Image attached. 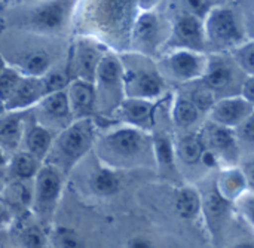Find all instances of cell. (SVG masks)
I'll return each mask as SVG.
<instances>
[{
    "mask_svg": "<svg viewBox=\"0 0 254 248\" xmlns=\"http://www.w3.org/2000/svg\"><path fill=\"white\" fill-rule=\"evenodd\" d=\"M92 150L98 164L115 171L155 167L152 132L128 125L119 124L103 132L98 131Z\"/></svg>",
    "mask_w": 254,
    "mask_h": 248,
    "instance_id": "obj_1",
    "label": "cell"
},
{
    "mask_svg": "<svg viewBox=\"0 0 254 248\" xmlns=\"http://www.w3.org/2000/svg\"><path fill=\"white\" fill-rule=\"evenodd\" d=\"M138 12L135 0H86L83 27L86 34L110 51L129 49V34Z\"/></svg>",
    "mask_w": 254,
    "mask_h": 248,
    "instance_id": "obj_2",
    "label": "cell"
},
{
    "mask_svg": "<svg viewBox=\"0 0 254 248\" xmlns=\"http://www.w3.org/2000/svg\"><path fill=\"white\" fill-rule=\"evenodd\" d=\"M98 131L95 118L73 121L67 128L54 135L43 164L55 168L63 177L68 176L88 152L92 150Z\"/></svg>",
    "mask_w": 254,
    "mask_h": 248,
    "instance_id": "obj_3",
    "label": "cell"
},
{
    "mask_svg": "<svg viewBox=\"0 0 254 248\" xmlns=\"http://www.w3.org/2000/svg\"><path fill=\"white\" fill-rule=\"evenodd\" d=\"M150 60L134 52L121 57L125 97L159 101L167 94L165 77Z\"/></svg>",
    "mask_w": 254,
    "mask_h": 248,
    "instance_id": "obj_4",
    "label": "cell"
},
{
    "mask_svg": "<svg viewBox=\"0 0 254 248\" xmlns=\"http://www.w3.org/2000/svg\"><path fill=\"white\" fill-rule=\"evenodd\" d=\"M121 57L107 49L97 67L94 77V88L97 97V115L110 119L121 101L125 98L124 76Z\"/></svg>",
    "mask_w": 254,
    "mask_h": 248,
    "instance_id": "obj_5",
    "label": "cell"
},
{
    "mask_svg": "<svg viewBox=\"0 0 254 248\" xmlns=\"http://www.w3.org/2000/svg\"><path fill=\"white\" fill-rule=\"evenodd\" d=\"M205 46L217 51H231L237 45L249 40L244 24L237 12L228 4L211 6L202 16Z\"/></svg>",
    "mask_w": 254,
    "mask_h": 248,
    "instance_id": "obj_6",
    "label": "cell"
},
{
    "mask_svg": "<svg viewBox=\"0 0 254 248\" xmlns=\"http://www.w3.org/2000/svg\"><path fill=\"white\" fill-rule=\"evenodd\" d=\"M64 177L52 167L43 164L31 182V202L30 211L36 217V222L49 229L57 213L61 195H63Z\"/></svg>",
    "mask_w": 254,
    "mask_h": 248,
    "instance_id": "obj_7",
    "label": "cell"
},
{
    "mask_svg": "<svg viewBox=\"0 0 254 248\" xmlns=\"http://www.w3.org/2000/svg\"><path fill=\"white\" fill-rule=\"evenodd\" d=\"M170 31L171 25L168 27L155 9L138 10L129 34V49L134 54L155 58L167 45Z\"/></svg>",
    "mask_w": 254,
    "mask_h": 248,
    "instance_id": "obj_8",
    "label": "cell"
},
{
    "mask_svg": "<svg viewBox=\"0 0 254 248\" xmlns=\"http://www.w3.org/2000/svg\"><path fill=\"white\" fill-rule=\"evenodd\" d=\"M76 0H39L22 18V27L40 34L61 33L74 12Z\"/></svg>",
    "mask_w": 254,
    "mask_h": 248,
    "instance_id": "obj_9",
    "label": "cell"
},
{
    "mask_svg": "<svg viewBox=\"0 0 254 248\" xmlns=\"http://www.w3.org/2000/svg\"><path fill=\"white\" fill-rule=\"evenodd\" d=\"M210 57L205 52L188 49H170L167 55L158 61V70L162 76H168L180 83L199 82L208 68Z\"/></svg>",
    "mask_w": 254,
    "mask_h": 248,
    "instance_id": "obj_10",
    "label": "cell"
},
{
    "mask_svg": "<svg viewBox=\"0 0 254 248\" xmlns=\"http://www.w3.org/2000/svg\"><path fill=\"white\" fill-rule=\"evenodd\" d=\"M106 51L107 48L92 37L88 36L77 37V40H74L70 51L68 70H67L70 79H80L94 83L98 62Z\"/></svg>",
    "mask_w": 254,
    "mask_h": 248,
    "instance_id": "obj_11",
    "label": "cell"
},
{
    "mask_svg": "<svg viewBox=\"0 0 254 248\" xmlns=\"http://www.w3.org/2000/svg\"><path fill=\"white\" fill-rule=\"evenodd\" d=\"M31 113H33L34 122L49 129L52 134H58L74 121L70 112L65 89L46 94L31 109Z\"/></svg>",
    "mask_w": 254,
    "mask_h": 248,
    "instance_id": "obj_12",
    "label": "cell"
},
{
    "mask_svg": "<svg viewBox=\"0 0 254 248\" xmlns=\"http://www.w3.org/2000/svg\"><path fill=\"white\" fill-rule=\"evenodd\" d=\"M170 49H188L205 52V34L202 18L190 12H185L171 24L170 37L167 45Z\"/></svg>",
    "mask_w": 254,
    "mask_h": 248,
    "instance_id": "obj_13",
    "label": "cell"
},
{
    "mask_svg": "<svg viewBox=\"0 0 254 248\" xmlns=\"http://www.w3.org/2000/svg\"><path fill=\"white\" fill-rule=\"evenodd\" d=\"M202 140L205 149L211 152L213 156L217 159L219 168L240 165L243 150L232 129H226L207 122L205 135L202 137Z\"/></svg>",
    "mask_w": 254,
    "mask_h": 248,
    "instance_id": "obj_14",
    "label": "cell"
},
{
    "mask_svg": "<svg viewBox=\"0 0 254 248\" xmlns=\"http://www.w3.org/2000/svg\"><path fill=\"white\" fill-rule=\"evenodd\" d=\"M254 116V103L241 95L225 97L213 103L207 112V122L226 129H235Z\"/></svg>",
    "mask_w": 254,
    "mask_h": 248,
    "instance_id": "obj_15",
    "label": "cell"
},
{
    "mask_svg": "<svg viewBox=\"0 0 254 248\" xmlns=\"http://www.w3.org/2000/svg\"><path fill=\"white\" fill-rule=\"evenodd\" d=\"M156 109H158V101L125 97L110 119H115L118 124L122 125H128L146 132H152L155 128Z\"/></svg>",
    "mask_w": 254,
    "mask_h": 248,
    "instance_id": "obj_16",
    "label": "cell"
},
{
    "mask_svg": "<svg viewBox=\"0 0 254 248\" xmlns=\"http://www.w3.org/2000/svg\"><path fill=\"white\" fill-rule=\"evenodd\" d=\"M65 94L74 121L97 116V97L92 82L71 79L65 88Z\"/></svg>",
    "mask_w": 254,
    "mask_h": 248,
    "instance_id": "obj_17",
    "label": "cell"
},
{
    "mask_svg": "<svg viewBox=\"0 0 254 248\" xmlns=\"http://www.w3.org/2000/svg\"><path fill=\"white\" fill-rule=\"evenodd\" d=\"M214 190L228 204H234L238 198L252 189V180L243 167H225L219 168V174L214 182Z\"/></svg>",
    "mask_w": 254,
    "mask_h": 248,
    "instance_id": "obj_18",
    "label": "cell"
},
{
    "mask_svg": "<svg viewBox=\"0 0 254 248\" xmlns=\"http://www.w3.org/2000/svg\"><path fill=\"white\" fill-rule=\"evenodd\" d=\"M202 196V220L208 228V232L213 240H219L223 237V231L226 228V222L232 205L222 199L214 187L207 193H201Z\"/></svg>",
    "mask_w": 254,
    "mask_h": 248,
    "instance_id": "obj_19",
    "label": "cell"
},
{
    "mask_svg": "<svg viewBox=\"0 0 254 248\" xmlns=\"http://www.w3.org/2000/svg\"><path fill=\"white\" fill-rule=\"evenodd\" d=\"M25 112L4 110L0 115V149L7 155H13L21 149L22 138L27 129Z\"/></svg>",
    "mask_w": 254,
    "mask_h": 248,
    "instance_id": "obj_20",
    "label": "cell"
},
{
    "mask_svg": "<svg viewBox=\"0 0 254 248\" xmlns=\"http://www.w3.org/2000/svg\"><path fill=\"white\" fill-rule=\"evenodd\" d=\"M45 95H46V89L42 77L22 76L16 91L13 92L10 100L4 104V110H12V112L31 110Z\"/></svg>",
    "mask_w": 254,
    "mask_h": 248,
    "instance_id": "obj_21",
    "label": "cell"
},
{
    "mask_svg": "<svg viewBox=\"0 0 254 248\" xmlns=\"http://www.w3.org/2000/svg\"><path fill=\"white\" fill-rule=\"evenodd\" d=\"M155 167L161 174L170 177L177 173V159L174 152V140L165 131H152Z\"/></svg>",
    "mask_w": 254,
    "mask_h": 248,
    "instance_id": "obj_22",
    "label": "cell"
},
{
    "mask_svg": "<svg viewBox=\"0 0 254 248\" xmlns=\"http://www.w3.org/2000/svg\"><path fill=\"white\" fill-rule=\"evenodd\" d=\"M174 213L185 222H198L202 219V196L193 186L177 187L173 199Z\"/></svg>",
    "mask_w": 254,
    "mask_h": 248,
    "instance_id": "obj_23",
    "label": "cell"
},
{
    "mask_svg": "<svg viewBox=\"0 0 254 248\" xmlns=\"http://www.w3.org/2000/svg\"><path fill=\"white\" fill-rule=\"evenodd\" d=\"M204 113L205 112L186 95H176L170 109V118L174 126L186 131L196 128L201 124Z\"/></svg>",
    "mask_w": 254,
    "mask_h": 248,
    "instance_id": "obj_24",
    "label": "cell"
},
{
    "mask_svg": "<svg viewBox=\"0 0 254 248\" xmlns=\"http://www.w3.org/2000/svg\"><path fill=\"white\" fill-rule=\"evenodd\" d=\"M88 186L97 198L110 199L121 192V177L118 171L98 164L89 176Z\"/></svg>",
    "mask_w": 254,
    "mask_h": 248,
    "instance_id": "obj_25",
    "label": "cell"
},
{
    "mask_svg": "<svg viewBox=\"0 0 254 248\" xmlns=\"http://www.w3.org/2000/svg\"><path fill=\"white\" fill-rule=\"evenodd\" d=\"M42 165H43V162L36 159L28 152L19 149L18 152H15L13 155L9 156V161L6 165V173H7L9 180L31 183Z\"/></svg>",
    "mask_w": 254,
    "mask_h": 248,
    "instance_id": "obj_26",
    "label": "cell"
},
{
    "mask_svg": "<svg viewBox=\"0 0 254 248\" xmlns=\"http://www.w3.org/2000/svg\"><path fill=\"white\" fill-rule=\"evenodd\" d=\"M174 152L177 164H185L188 167H195L201 164L202 155L205 152L202 135L196 132H186L174 141Z\"/></svg>",
    "mask_w": 254,
    "mask_h": 248,
    "instance_id": "obj_27",
    "label": "cell"
},
{
    "mask_svg": "<svg viewBox=\"0 0 254 248\" xmlns=\"http://www.w3.org/2000/svg\"><path fill=\"white\" fill-rule=\"evenodd\" d=\"M54 135L55 134H52L49 129L43 128L34 122L31 126L27 125L21 147H22V150L28 152L30 155H33L40 162H45V159L49 153Z\"/></svg>",
    "mask_w": 254,
    "mask_h": 248,
    "instance_id": "obj_28",
    "label": "cell"
},
{
    "mask_svg": "<svg viewBox=\"0 0 254 248\" xmlns=\"http://www.w3.org/2000/svg\"><path fill=\"white\" fill-rule=\"evenodd\" d=\"M30 183L18 182V180H9L4 190L1 192V199L6 202L12 214L16 217L19 213H27L30 210L31 202V187H28Z\"/></svg>",
    "mask_w": 254,
    "mask_h": 248,
    "instance_id": "obj_29",
    "label": "cell"
},
{
    "mask_svg": "<svg viewBox=\"0 0 254 248\" xmlns=\"http://www.w3.org/2000/svg\"><path fill=\"white\" fill-rule=\"evenodd\" d=\"M12 67L16 68L22 76L42 77L51 70L52 60L51 55L45 51H30L18 58V61Z\"/></svg>",
    "mask_w": 254,
    "mask_h": 248,
    "instance_id": "obj_30",
    "label": "cell"
},
{
    "mask_svg": "<svg viewBox=\"0 0 254 248\" xmlns=\"http://www.w3.org/2000/svg\"><path fill=\"white\" fill-rule=\"evenodd\" d=\"M211 91H222L232 82V70L225 62H214L210 60L205 76L199 80Z\"/></svg>",
    "mask_w": 254,
    "mask_h": 248,
    "instance_id": "obj_31",
    "label": "cell"
},
{
    "mask_svg": "<svg viewBox=\"0 0 254 248\" xmlns=\"http://www.w3.org/2000/svg\"><path fill=\"white\" fill-rule=\"evenodd\" d=\"M49 248H86V246L73 228L57 226L51 231Z\"/></svg>",
    "mask_w": 254,
    "mask_h": 248,
    "instance_id": "obj_32",
    "label": "cell"
},
{
    "mask_svg": "<svg viewBox=\"0 0 254 248\" xmlns=\"http://www.w3.org/2000/svg\"><path fill=\"white\" fill-rule=\"evenodd\" d=\"M19 244L22 248H48L49 247V234L48 229L40 226L39 223L30 225L21 229Z\"/></svg>",
    "mask_w": 254,
    "mask_h": 248,
    "instance_id": "obj_33",
    "label": "cell"
},
{
    "mask_svg": "<svg viewBox=\"0 0 254 248\" xmlns=\"http://www.w3.org/2000/svg\"><path fill=\"white\" fill-rule=\"evenodd\" d=\"M232 55V60L237 62V65L247 74L254 76V42L253 39H249L235 48L229 51Z\"/></svg>",
    "mask_w": 254,
    "mask_h": 248,
    "instance_id": "obj_34",
    "label": "cell"
},
{
    "mask_svg": "<svg viewBox=\"0 0 254 248\" xmlns=\"http://www.w3.org/2000/svg\"><path fill=\"white\" fill-rule=\"evenodd\" d=\"M21 79L22 74L12 65H6L0 71V103L3 104V107L16 91Z\"/></svg>",
    "mask_w": 254,
    "mask_h": 248,
    "instance_id": "obj_35",
    "label": "cell"
},
{
    "mask_svg": "<svg viewBox=\"0 0 254 248\" xmlns=\"http://www.w3.org/2000/svg\"><path fill=\"white\" fill-rule=\"evenodd\" d=\"M232 210L240 216V219L250 228L253 229V217H254V196L253 190H249L244 193L241 198H238L232 204Z\"/></svg>",
    "mask_w": 254,
    "mask_h": 248,
    "instance_id": "obj_36",
    "label": "cell"
},
{
    "mask_svg": "<svg viewBox=\"0 0 254 248\" xmlns=\"http://www.w3.org/2000/svg\"><path fill=\"white\" fill-rule=\"evenodd\" d=\"M42 80H43L46 94H51V92L64 91L71 79L67 74V71H60V70H52L51 68L45 76H42Z\"/></svg>",
    "mask_w": 254,
    "mask_h": 248,
    "instance_id": "obj_37",
    "label": "cell"
},
{
    "mask_svg": "<svg viewBox=\"0 0 254 248\" xmlns=\"http://www.w3.org/2000/svg\"><path fill=\"white\" fill-rule=\"evenodd\" d=\"M253 122H254V116L253 118H250V119H247L244 124H241L238 128H235V129H234L235 137H237V140H238L240 146H241V143H243V144H247V146H253V143H254Z\"/></svg>",
    "mask_w": 254,
    "mask_h": 248,
    "instance_id": "obj_38",
    "label": "cell"
},
{
    "mask_svg": "<svg viewBox=\"0 0 254 248\" xmlns=\"http://www.w3.org/2000/svg\"><path fill=\"white\" fill-rule=\"evenodd\" d=\"M13 222H15V216L12 214V211L0 196V231L9 229L13 225Z\"/></svg>",
    "mask_w": 254,
    "mask_h": 248,
    "instance_id": "obj_39",
    "label": "cell"
},
{
    "mask_svg": "<svg viewBox=\"0 0 254 248\" xmlns=\"http://www.w3.org/2000/svg\"><path fill=\"white\" fill-rule=\"evenodd\" d=\"M125 248H158L155 246V243L150 240V238H147V237H144V235H135V237H132V238H129L128 241H127V246Z\"/></svg>",
    "mask_w": 254,
    "mask_h": 248,
    "instance_id": "obj_40",
    "label": "cell"
},
{
    "mask_svg": "<svg viewBox=\"0 0 254 248\" xmlns=\"http://www.w3.org/2000/svg\"><path fill=\"white\" fill-rule=\"evenodd\" d=\"M185 1H186V4H188V7H189L188 12H190V13H193V15H198V16H201V18H202V16L205 15V12L210 9L207 0H185Z\"/></svg>",
    "mask_w": 254,
    "mask_h": 248,
    "instance_id": "obj_41",
    "label": "cell"
},
{
    "mask_svg": "<svg viewBox=\"0 0 254 248\" xmlns=\"http://www.w3.org/2000/svg\"><path fill=\"white\" fill-rule=\"evenodd\" d=\"M240 95L243 98H246L247 101L254 103V76H247V79L243 82Z\"/></svg>",
    "mask_w": 254,
    "mask_h": 248,
    "instance_id": "obj_42",
    "label": "cell"
},
{
    "mask_svg": "<svg viewBox=\"0 0 254 248\" xmlns=\"http://www.w3.org/2000/svg\"><path fill=\"white\" fill-rule=\"evenodd\" d=\"M156 1L158 0H135L138 10H150V9H155Z\"/></svg>",
    "mask_w": 254,
    "mask_h": 248,
    "instance_id": "obj_43",
    "label": "cell"
},
{
    "mask_svg": "<svg viewBox=\"0 0 254 248\" xmlns=\"http://www.w3.org/2000/svg\"><path fill=\"white\" fill-rule=\"evenodd\" d=\"M7 183H9V177H7L6 167H4V168H0V195L4 190V187H6Z\"/></svg>",
    "mask_w": 254,
    "mask_h": 248,
    "instance_id": "obj_44",
    "label": "cell"
},
{
    "mask_svg": "<svg viewBox=\"0 0 254 248\" xmlns=\"http://www.w3.org/2000/svg\"><path fill=\"white\" fill-rule=\"evenodd\" d=\"M229 248H254V244L252 241H240L232 244Z\"/></svg>",
    "mask_w": 254,
    "mask_h": 248,
    "instance_id": "obj_45",
    "label": "cell"
},
{
    "mask_svg": "<svg viewBox=\"0 0 254 248\" xmlns=\"http://www.w3.org/2000/svg\"><path fill=\"white\" fill-rule=\"evenodd\" d=\"M7 161H9V156L0 149V168H4L7 165Z\"/></svg>",
    "mask_w": 254,
    "mask_h": 248,
    "instance_id": "obj_46",
    "label": "cell"
},
{
    "mask_svg": "<svg viewBox=\"0 0 254 248\" xmlns=\"http://www.w3.org/2000/svg\"><path fill=\"white\" fill-rule=\"evenodd\" d=\"M223 1H225V0H207V3H208V6H210V7H211V4H213V6H217V4H225Z\"/></svg>",
    "mask_w": 254,
    "mask_h": 248,
    "instance_id": "obj_47",
    "label": "cell"
},
{
    "mask_svg": "<svg viewBox=\"0 0 254 248\" xmlns=\"http://www.w3.org/2000/svg\"><path fill=\"white\" fill-rule=\"evenodd\" d=\"M6 65H7V62H6V61H4V58H3V57L0 55V71H1V70H3V68L6 67Z\"/></svg>",
    "mask_w": 254,
    "mask_h": 248,
    "instance_id": "obj_48",
    "label": "cell"
},
{
    "mask_svg": "<svg viewBox=\"0 0 254 248\" xmlns=\"http://www.w3.org/2000/svg\"><path fill=\"white\" fill-rule=\"evenodd\" d=\"M3 112H4V107H3V104H1V103H0V115H1V113H3Z\"/></svg>",
    "mask_w": 254,
    "mask_h": 248,
    "instance_id": "obj_49",
    "label": "cell"
},
{
    "mask_svg": "<svg viewBox=\"0 0 254 248\" xmlns=\"http://www.w3.org/2000/svg\"><path fill=\"white\" fill-rule=\"evenodd\" d=\"M48 248H49V247H48Z\"/></svg>",
    "mask_w": 254,
    "mask_h": 248,
    "instance_id": "obj_50",
    "label": "cell"
}]
</instances>
